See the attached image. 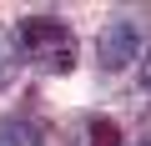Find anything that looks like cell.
<instances>
[{"label":"cell","mask_w":151,"mask_h":146,"mask_svg":"<svg viewBox=\"0 0 151 146\" xmlns=\"http://www.w3.org/2000/svg\"><path fill=\"white\" fill-rule=\"evenodd\" d=\"M0 146H45V141H40V126L35 121L10 116V121H0Z\"/></svg>","instance_id":"cell-4"},{"label":"cell","mask_w":151,"mask_h":146,"mask_svg":"<svg viewBox=\"0 0 151 146\" xmlns=\"http://www.w3.org/2000/svg\"><path fill=\"white\" fill-rule=\"evenodd\" d=\"M141 91H151V50L141 55Z\"/></svg>","instance_id":"cell-6"},{"label":"cell","mask_w":151,"mask_h":146,"mask_svg":"<svg viewBox=\"0 0 151 146\" xmlns=\"http://www.w3.org/2000/svg\"><path fill=\"white\" fill-rule=\"evenodd\" d=\"M76 146H121V126L111 116H86L76 126Z\"/></svg>","instance_id":"cell-3"},{"label":"cell","mask_w":151,"mask_h":146,"mask_svg":"<svg viewBox=\"0 0 151 146\" xmlns=\"http://www.w3.org/2000/svg\"><path fill=\"white\" fill-rule=\"evenodd\" d=\"M10 40H15V55L30 60L35 70H45V76H65L76 65V30L60 15H20Z\"/></svg>","instance_id":"cell-1"},{"label":"cell","mask_w":151,"mask_h":146,"mask_svg":"<svg viewBox=\"0 0 151 146\" xmlns=\"http://www.w3.org/2000/svg\"><path fill=\"white\" fill-rule=\"evenodd\" d=\"M141 30H146V20H136V15L106 20L101 35H96V60H101V70H126V65L141 55Z\"/></svg>","instance_id":"cell-2"},{"label":"cell","mask_w":151,"mask_h":146,"mask_svg":"<svg viewBox=\"0 0 151 146\" xmlns=\"http://www.w3.org/2000/svg\"><path fill=\"white\" fill-rule=\"evenodd\" d=\"M15 60H20V55H15V40L0 30V86H10V81H15Z\"/></svg>","instance_id":"cell-5"}]
</instances>
